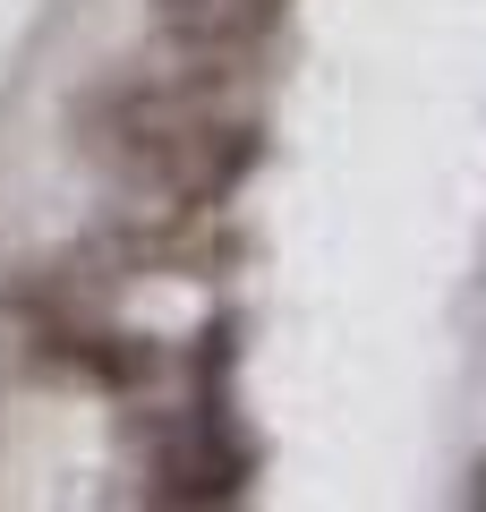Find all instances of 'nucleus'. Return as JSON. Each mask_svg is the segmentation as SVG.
Instances as JSON below:
<instances>
[{"instance_id": "nucleus-1", "label": "nucleus", "mask_w": 486, "mask_h": 512, "mask_svg": "<svg viewBox=\"0 0 486 512\" xmlns=\"http://www.w3.org/2000/svg\"><path fill=\"white\" fill-rule=\"evenodd\" d=\"M231 52H188V69H145L103 77L69 103L77 146L154 205H214L248 180L256 163V120L231 103Z\"/></svg>"}, {"instance_id": "nucleus-2", "label": "nucleus", "mask_w": 486, "mask_h": 512, "mask_svg": "<svg viewBox=\"0 0 486 512\" xmlns=\"http://www.w3.org/2000/svg\"><path fill=\"white\" fill-rule=\"evenodd\" d=\"M145 478H154V487H145L154 504H239V495H248V453H239L214 419H180V427L154 436Z\"/></svg>"}, {"instance_id": "nucleus-3", "label": "nucleus", "mask_w": 486, "mask_h": 512, "mask_svg": "<svg viewBox=\"0 0 486 512\" xmlns=\"http://www.w3.org/2000/svg\"><path fill=\"white\" fill-rule=\"evenodd\" d=\"M154 9L180 52H231V60L282 18V0H154Z\"/></svg>"}]
</instances>
